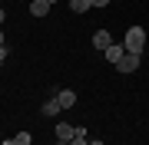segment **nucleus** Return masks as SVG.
Instances as JSON below:
<instances>
[{"mask_svg": "<svg viewBox=\"0 0 149 145\" xmlns=\"http://www.w3.org/2000/svg\"><path fill=\"white\" fill-rule=\"evenodd\" d=\"M123 46H126V53H139V56H143L146 30H143V27H129V30H126V36H123Z\"/></svg>", "mask_w": 149, "mask_h": 145, "instance_id": "1", "label": "nucleus"}, {"mask_svg": "<svg viewBox=\"0 0 149 145\" xmlns=\"http://www.w3.org/2000/svg\"><path fill=\"white\" fill-rule=\"evenodd\" d=\"M136 69H139V53H126L116 63V73H136Z\"/></svg>", "mask_w": 149, "mask_h": 145, "instance_id": "2", "label": "nucleus"}, {"mask_svg": "<svg viewBox=\"0 0 149 145\" xmlns=\"http://www.w3.org/2000/svg\"><path fill=\"white\" fill-rule=\"evenodd\" d=\"M76 132H80V125H70V122H56V139L60 142H73Z\"/></svg>", "mask_w": 149, "mask_h": 145, "instance_id": "3", "label": "nucleus"}, {"mask_svg": "<svg viewBox=\"0 0 149 145\" xmlns=\"http://www.w3.org/2000/svg\"><path fill=\"white\" fill-rule=\"evenodd\" d=\"M103 56H106V63H109V66H116L119 59L126 56V46H123V43H113L109 49H103Z\"/></svg>", "mask_w": 149, "mask_h": 145, "instance_id": "4", "label": "nucleus"}, {"mask_svg": "<svg viewBox=\"0 0 149 145\" xmlns=\"http://www.w3.org/2000/svg\"><path fill=\"white\" fill-rule=\"evenodd\" d=\"M93 46H96V49H109V46H113V36H109L106 30H96V33H93Z\"/></svg>", "mask_w": 149, "mask_h": 145, "instance_id": "5", "label": "nucleus"}, {"mask_svg": "<svg viewBox=\"0 0 149 145\" xmlns=\"http://www.w3.org/2000/svg\"><path fill=\"white\" fill-rule=\"evenodd\" d=\"M56 102H60L63 109H73V106H76V92H73V89H60V92H56Z\"/></svg>", "mask_w": 149, "mask_h": 145, "instance_id": "6", "label": "nucleus"}, {"mask_svg": "<svg viewBox=\"0 0 149 145\" xmlns=\"http://www.w3.org/2000/svg\"><path fill=\"white\" fill-rule=\"evenodd\" d=\"M60 109H63V106H60L56 99H47V102H43V115H47V119H53V115H60Z\"/></svg>", "mask_w": 149, "mask_h": 145, "instance_id": "7", "label": "nucleus"}, {"mask_svg": "<svg viewBox=\"0 0 149 145\" xmlns=\"http://www.w3.org/2000/svg\"><path fill=\"white\" fill-rule=\"evenodd\" d=\"M30 13L33 16H47L50 13V3H47V0H33V3H30Z\"/></svg>", "mask_w": 149, "mask_h": 145, "instance_id": "8", "label": "nucleus"}, {"mask_svg": "<svg viewBox=\"0 0 149 145\" xmlns=\"http://www.w3.org/2000/svg\"><path fill=\"white\" fill-rule=\"evenodd\" d=\"M90 7H93V0H70V10L73 13H86Z\"/></svg>", "mask_w": 149, "mask_h": 145, "instance_id": "9", "label": "nucleus"}, {"mask_svg": "<svg viewBox=\"0 0 149 145\" xmlns=\"http://www.w3.org/2000/svg\"><path fill=\"white\" fill-rule=\"evenodd\" d=\"M30 142H33L30 132H17V139H13V145H30Z\"/></svg>", "mask_w": 149, "mask_h": 145, "instance_id": "10", "label": "nucleus"}, {"mask_svg": "<svg viewBox=\"0 0 149 145\" xmlns=\"http://www.w3.org/2000/svg\"><path fill=\"white\" fill-rule=\"evenodd\" d=\"M7 63V46H0V66Z\"/></svg>", "mask_w": 149, "mask_h": 145, "instance_id": "11", "label": "nucleus"}, {"mask_svg": "<svg viewBox=\"0 0 149 145\" xmlns=\"http://www.w3.org/2000/svg\"><path fill=\"white\" fill-rule=\"evenodd\" d=\"M93 7H109V0H93Z\"/></svg>", "mask_w": 149, "mask_h": 145, "instance_id": "12", "label": "nucleus"}, {"mask_svg": "<svg viewBox=\"0 0 149 145\" xmlns=\"http://www.w3.org/2000/svg\"><path fill=\"white\" fill-rule=\"evenodd\" d=\"M7 20V10H3V7H0V23H3Z\"/></svg>", "mask_w": 149, "mask_h": 145, "instance_id": "13", "label": "nucleus"}, {"mask_svg": "<svg viewBox=\"0 0 149 145\" xmlns=\"http://www.w3.org/2000/svg\"><path fill=\"white\" fill-rule=\"evenodd\" d=\"M90 145H106V142H100V139H90Z\"/></svg>", "mask_w": 149, "mask_h": 145, "instance_id": "14", "label": "nucleus"}, {"mask_svg": "<svg viewBox=\"0 0 149 145\" xmlns=\"http://www.w3.org/2000/svg\"><path fill=\"white\" fill-rule=\"evenodd\" d=\"M0 46H3V30H0Z\"/></svg>", "mask_w": 149, "mask_h": 145, "instance_id": "15", "label": "nucleus"}, {"mask_svg": "<svg viewBox=\"0 0 149 145\" xmlns=\"http://www.w3.org/2000/svg\"><path fill=\"white\" fill-rule=\"evenodd\" d=\"M56 145H70V142H60V139H56Z\"/></svg>", "mask_w": 149, "mask_h": 145, "instance_id": "16", "label": "nucleus"}, {"mask_svg": "<svg viewBox=\"0 0 149 145\" xmlns=\"http://www.w3.org/2000/svg\"><path fill=\"white\" fill-rule=\"evenodd\" d=\"M47 3H50V7H53V3H56V0H47Z\"/></svg>", "mask_w": 149, "mask_h": 145, "instance_id": "17", "label": "nucleus"}]
</instances>
